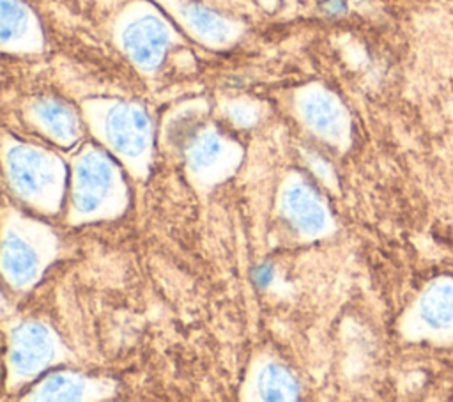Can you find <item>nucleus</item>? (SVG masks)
<instances>
[{
	"instance_id": "f257e3e1",
	"label": "nucleus",
	"mask_w": 453,
	"mask_h": 402,
	"mask_svg": "<svg viewBox=\"0 0 453 402\" xmlns=\"http://www.w3.org/2000/svg\"><path fill=\"white\" fill-rule=\"evenodd\" d=\"M122 44L140 67L154 69L161 64L166 51L168 30L157 18L142 16L124 28Z\"/></svg>"
},
{
	"instance_id": "f03ea898",
	"label": "nucleus",
	"mask_w": 453,
	"mask_h": 402,
	"mask_svg": "<svg viewBox=\"0 0 453 402\" xmlns=\"http://www.w3.org/2000/svg\"><path fill=\"white\" fill-rule=\"evenodd\" d=\"M106 135L122 154H140L149 138V117L133 104H115L106 115Z\"/></svg>"
},
{
	"instance_id": "7ed1b4c3",
	"label": "nucleus",
	"mask_w": 453,
	"mask_h": 402,
	"mask_svg": "<svg viewBox=\"0 0 453 402\" xmlns=\"http://www.w3.org/2000/svg\"><path fill=\"white\" fill-rule=\"evenodd\" d=\"M111 184V170L106 161L88 156L78 166L76 204L80 211H94Z\"/></svg>"
},
{
	"instance_id": "20e7f679",
	"label": "nucleus",
	"mask_w": 453,
	"mask_h": 402,
	"mask_svg": "<svg viewBox=\"0 0 453 402\" xmlns=\"http://www.w3.org/2000/svg\"><path fill=\"white\" fill-rule=\"evenodd\" d=\"M423 322L434 331L453 329V282L437 280L428 287L419 303Z\"/></svg>"
},
{
	"instance_id": "39448f33",
	"label": "nucleus",
	"mask_w": 453,
	"mask_h": 402,
	"mask_svg": "<svg viewBox=\"0 0 453 402\" xmlns=\"http://www.w3.org/2000/svg\"><path fill=\"white\" fill-rule=\"evenodd\" d=\"M51 352L50 338L39 326H23L14 336L12 361L21 370H34L41 367Z\"/></svg>"
},
{
	"instance_id": "423d86ee",
	"label": "nucleus",
	"mask_w": 453,
	"mask_h": 402,
	"mask_svg": "<svg viewBox=\"0 0 453 402\" xmlns=\"http://www.w3.org/2000/svg\"><path fill=\"white\" fill-rule=\"evenodd\" d=\"M12 177L19 189L23 191H39L50 174L44 156L34 151H16L12 152Z\"/></svg>"
},
{
	"instance_id": "0eeeda50",
	"label": "nucleus",
	"mask_w": 453,
	"mask_h": 402,
	"mask_svg": "<svg viewBox=\"0 0 453 402\" xmlns=\"http://www.w3.org/2000/svg\"><path fill=\"white\" fill-rule=\"evenodd\" d=\"M304 117L311 128L324 135H338L342 131L340 106L329 96L313 92L304 101Z\"/></svg>"
},
{
	"instance_id": "6e6552de",
	"label": "nucleus",
	"mask_w": 453,
	"mask_h": 402,
	"mask_svg": "<svg viewBox=\"0 0 453 402\" xmlns=\"http://www.w3.org/2000/svg\"><path fill=\"white\" fill-rule=\"evenodd\" d=\"M39 120L58 138H71L76 131V119L71 108L58 99H42L35 106Z\"/></svg>"
},
{
	"instance_id": "1a4fd4ad",
	"label": "nucleus",
	"mask_w": 453,
	"mask_h": 402,
	"mask_svg": "<svg viewBox=\"0 0 453 402\" xmlns=\"http://www.w3.org/2000/svg\"><path fill=\"white\" fill-rule=\"evenodd\" d=\"M287 202H288V213L301 227L308 230H317L322 227L324 211L319 205L317 198L308 189H304L303 186H296L288 193Z\"/></svg>"
},
{
	"instance_id": "9d476101",
	"label": "nucleus",
	"mask_w": 453,
	"mask_h": 402,
	"mask_svg": "<svg viewBox=\"0 0 453 402\" xmlns=\"http://www.w3.org/2000/svg\"><path fill=\"white\" fill-rule=\"evenodd\" d=\"M184 14L189 21V25L205 39L209 41H225L230 34L228 23L211 9L200 5V4H188L184 7Z\"/></svg>"
},
{
	"instance_id": "9b49d317",
	"label": "nucleus",
	"mask_w": 453,
	"mask_h": 402,
	"mask_svg": "<svg viewBox=\"0 0 453 402\" xmlns=\"http://www.w3.org/2000/svg\"><path fill=\"white\" fill-rule=\"evenodd\" d=\"M5 267L12 278L25 282L34 273L35 255L25 243L9 239L5 244Z\"/></svg>"
},
{
	"instance_id": "f8f14e48",
	"label": "nucleus",
	"mask_w": 453,
	"mask_h": 402,
	"mask_svg": "<svg viewBox=\"0 0 453 402\" xmlns=\"http://www.w3.org/2000/svg\"><path fill=\"white\" fill-rule=\"evenodd\" d=\"M260 388L265 398H288L296 393V384L285 370L278 367H269L260 377Z\"/></svg>"
},
{
	"instance_id": "ddd939ff",
	"label": "nucleus",
	"mask_w": 453,
	"mask_h": 402,
	"mask_svg": "<svg viewBox=\"0 0 453 402\" xmlns=\"http://www.w3.org/2000/svg\"><path fill=\"white\" fill-rule=\"evenodd\" d=\"M27 25V12L19 0H2V41L16 39Z\"/></svg>"
},
{
	"instance_id": "4468645a",
	"label": "nucleus",
	"mask_w": 453,
	"mask_h": 402,
	"mask_svg": "<svg viewBox=\"0 0 453 402\" xmlns=\"http://www.w3.org/2000/svg\"><path fill=\"white\" fill-rule=\"evenodd\" d=\"M41 391H42V397L46 398H71L74 397L73 393H76L78 388L71 379L58 375V377H51Z\"/></svg>"
},
{
	"instance_id": "2eb2a0df",
	"label": "nucleus",
	"mask_w": 453,
	"mask_h": 402,
	"mask_svg": "<svg viewBox=\"0 0 453 402\" xmlns=\"http://www.w3.org/2000/svg\"><path fill=\"white\" fill-rule=\"evenodd\" d=\"M345 7H347V2H345V0H326V2H324V11H326L327 14H333V16L342 14V12L345 11Z\"/></svg>"
},
{
	"instance_id": "dca6fc26",
	"label": "nucleus",
	"mask_w": 453,
	"mask_h": 402,
	"mask_svg": "<svg viewBox=\"0 0 453 402\" xmlns=\"http://www.w3.org/2000/svg\"><path fill=\"white\" fill-rule=\"evenodd\" d=\"M255 282H257L258 285L269 283V282H271V269H269L267 266L257 267V271H255Z\"/></svg>"
}]
</instances>
